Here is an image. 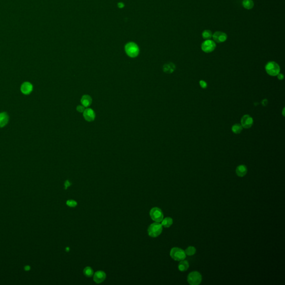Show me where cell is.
<instances>
[{
	"mask_svg": "<svg viewBox=\"0 0 285 285\" xmlns=\"http://www.w3.org/2000/svg\"><path fill=\"white\" fill-rule=\"evenodd\" d=\"M163 231V226L159 222H154L148 227V233L150 237H158Z\"/></svg>",
	"mask_w": 285,
	"mask_h": 285,
	"instance_id": "cell-1",
	"label": "cell"
},
{
	"mask_svg": "<svg viewBox=\"0 0 285 285\" xmlns=\"http://www.w3.org/2000/svg\"><path fill=\"white\" fill-rule=\"evenodd\" d=\"M267 73L272 76H276L280 73V67L277 63L270 61L265 66Z\"/></svg>",
	"mask_w": 285,
	"mask_h": 285,
	"instance_id": "cell-2",
	"label": "cell"
},
{
	"mask_svg": "<svg viewBox=\"0 0 285 285\" xmlns=\"http://www.w3.org/2000/svg\"><path fill=\"white\" fill-rule=\"evenodd\" d=\"M171 258L176 261H181L185 259L186 254L185 251L182 249L178 247H173L172 248L170 251Z\"/></svg>",
	"mask_w": 285,
	"mask_h": 285,
	"instance_id": "cell-3",
	"label": "cell"
},
{
	"mask_svg": "<svg viewBox=\"0 0 285 285\" xmlns=\"http://www.w3.org/2000/svg\"><path fill=\"white\" fill-rule=\"evenodd\" d=\"M125 51L126 54L130 57H135L139 55V48L135 43L130 42L125 45Z\"/></svg>",
	"mask_w": 285,
	"mask_h": 285,
	"instance_id": "cell-4",
	"label": "cell"
},
{
	"mask_svg": "<svg viewBox=\"0 0 285 285\" xmlns=\"http://www.w3.org/2000/svg\"><path fill=\"white\" fill-rule=\"evenodd\" d=\"M202 281V274L198 271H193L188 275L187 281L191 285H199Z\"/></svg>",
	"mask_w": 285,
	"mask_h": 285,
	"instance_id": "cell-5",
	"label": "cell"
},
{
	"mask_svg": "<svg viewBox=\"0 0 285 285\" xmlns=\"http://www.w3.org/2000/svg\"><path fill=\"white\" fill-rule=\"evenodd\" d=\"M150 216L152 220L154 222H160L164 218V215L161 209L158 207H154L152 208L149 213Z\"/></svg>",
	"mask_w": 285,
	"mask_h": 285,
	"instance_id": "cell-6",
	"label": "cell"
},
{
	"mask_svg": "<svg viewBox=\"0 0 285 285\" xmlns=\"http://www.w3.org/2000/svg\"><path fill=\"white\" fill-rule=\"evenodd\" d=\"M216 48V44L212 40H207L203 42L201 45V48L203 52L210 53L213 51Z\"/></svg>",
	"mask_w": 285,
	"mask_h": 285,
	"instance_id": "cell-7",
	"label": "cell"
},
{
	"mask_svg": "<svg viewBox=\"0 0 285 285\" xmlns=\"http://www.w3.org/2000/svg\"><path fill=\"white\" fill-rule=\"evenodd\" d=\"M212 38L215 42L222 43L227 39V35L222 31H216L212 35Z\"/></svg>",
	"mask_w": 285,
	"mask_h": 285,
	"instance_id": "cell-8",
	"label": "cell"
},
{
	"mask_svg": "<svg viewBox=\"0 0 285 285\" xmlns=\"http://www.w3.org/2000/svg\"><path fill=\"white\" fill-rule=\"evenodd\" d=\"M241 124L243 128L249 129L251 128L253 124V119L250 115H243L241 118Z\"/></svg>",
	"mask_w": 285,
	"mask_h": 285,
	"instance_id": "cell-9",
	"label": "cell"
},
{
	"mask_svg": "<svg viewBox=\"0 0 285 285\" xmlns=\"http://www.w3.org/2000/svg\"><path fill=\"white\" fill-rule=\"evenodd\" d=\"M106 274L103 271H98L93 275V280L96 283H100L104 282L106 278Z\"/></svg>",
	"mask_w": 285,
	"mask_h": 285,
	"instance_id": "cell-10",
	"label": "cell"
},
{
	"mask_svg": "<svg viewBox=\"0 0 285 285\" xmlns=\"http://www.w3.org/2000/svg\"><path fill=\"white\" fill-rule=\"evenodd\" d=\"M33 90V85L30 82H24L21 86V91L25 95H29Z\"/></svg>",
	"mask_w": 285,
	"mask_h": 285,
	"instance_id": "cell-11",
	"label": "cell"
},
{
	"mask_svg": "<svg viewBox=\"0 0 285 285\" xmlns=\"http://www.w3.org/2000/svg\"><path fill=\"white\" fill-rule=\"evenodd\" d=\"M84 117L85 120L88 122H93L95 118V114L93 109H86L84 111Z\"/></svg>",
	"mask_w": 285,
	"mask_h": 285,
	"instance_id": "cell-12",
	"label": "cell"
},
{
	"mask_svg": "<svg viewBox=\"0 0 285 285\" xmlns=\"http://www.w3.org/2000/svg\"><path fill=\"white\" fill-rule=\"evenodd\" d=\"M236 173L238 177H243L245 176L247 173V168L243 164L240 165L236 168Z\"/></svg>",
	"mask_w": 285,
	"mask_h": 285,
	"instance_id": "cell-13",
	"label": "cell"
},
{
	"mask_svg": "<svg viewBox=\"0 0 285 285\" xmlns=\"http://www.w3.org/2000/svg\"><path fill=\"white\" fill-rule=\"evenodd\" d=\"M9 121V116L7 113H0V128L6 126Z\"/></svg>",
	"mask_w": 285,
	"mask_h": 285,
	"instance_id": "cell-14",
	"label": "cell"
},
{
	"mask_svg": "<svg viewBox=\"0 0 285 285\" xmlns=\"http://www.w3.org/2000/svg\"><path fill=\"white\" fill-rule=\"evenodd\" d=\"M163 71L167 74H172L175 70V65L172 63H168L164 65Z\"/></svg>",
	"mask_w": 285,
	"mask_h": 285,
	"instance_id": "cell-15",
	"label": "cell"
},
{
	"mask_svg": "<svg viewBox=\"0 0 285 285\" xmlns=\"http://www.w3.org/2000/svg\"><path fill=\"white\" fill-rule=\"evenodd\" d=\"M81 103L84 107H88L90 106L92 103V99L88 95H85L82 97Z\"/></svg>",
	"mask_w": 285,
	"mask_h": 285,
	"instance_id": "cell-16",
	"label": "cell"
},
{
	"mask_svg": "<svg viewBox=\"0 0 285 285\" xmlns=\"http://www.w3.org/2000/svg\"><path fill=\"white\" fill-rule=\"evenodd\" d=\"M189 265L188 262L185 260L181 261L180 263L178 265V270L181 272H185L189 268Z\"/></svg>",
	"mask_w": 285,
	"mask_h": 285,
	"instance_id": "cell-17",
	"label": "cell"
},
{
	"mask_svg": "<svg viewBox=\"0 0 285 285\" xmlns=\"http://www.w3.org/2000/svg\"><path fill=\"white\" fill-rule=\"evenodd\" d=\"M162 225L165 228H169L173 225V220L171 217H166L162 221Z\"/></svg>",
	"mask_w": 285,
	"mask_h": 285,
	"instance_id": "cell-18",
	"label": "cell"
},
{
	"mask_svg": "<svg viewBox=\"0 0 285 285\" xmlns=\"http://www.w3.org/2000/svg\"><path fill=\"white\" fill-rule=\"evenodd\" d=\"M243 8L247 10H251L254 7V2L253 0H243L242 2Z\"/></svg>",
	"mask_w": 285,
	"mask_h": 285,
	"instance_id": "cell-19",
	"label": "cell"
},
{
	"mask_svg": "<svg viewBox=\"0 0 285 285\" xmlns=\"http://www.w3.org/2000/svg\"><path fill=\"white\" fill-rule=\"evenodd\" d=\"M83 273L86 277H91L94 275V271L91 267H86L84 269Z\"/></svg>",
	"mask_w": 285,
	"mask_h": 285,
	"instance_id": "cell-20",
	"label": "cell"
},
{
	"mask_svg": "<svg viewBox=\"0 0 285 285\" xmlns=\"http://www.w3.org/2000/svg\"><path fill=\"white\" fill-rule=\"evenodd\" d=\"M243 127L241 125V124H235L232 127V131L233 133L236 134L241 133Z\"/></svg>",
	"mask_w": 285,
	"mask_h": 285,
	"instance_id": "cell-21",
	"label": "cell"
},
{
	"mask_svg": "<svg viewBox=\"0 0 285 285\" xmlns=\"http://www.w3.org/2000/svg\"><path fill=\"white\" fill-rule=\"evenodd\" d=\"M202 35L203 39H204L205 40H210L211 38H212L213 33L211 30H204L203 31Z\"/></svg>",
	"mask_w": 285,
	"mask_h": 285,
	"instance_id": "cell-22",
	"label": "cell"
},
{
	"mask_svg": "<svg viewBox=\"0 0 285 285\" xmlns=\"http://www.w3.org/2000/svg\"><path fill=\"white\" fill-rule=\"evenodd\" d=\"M184 251H185L186 255L192 256L194 255L195 253H196V248L193 246H189L188 247L185 249Z\"/></svg>",
	"mask_w": 285,
	"mask_h": 285,
	"instance_id": "cell-23",
	"label": "cell"
},
{
	"mask_svg": "<svg viewBox=\"0 0 285 285\" xmlns=\"http://www.w3.org/2000/svg\"><path fill=\"white\" fill-rule=\"evenodd\" d=\"M67 206H69L70 207L73 208L77 206L78 203L75 200H67Z\"/></svg>",
	"mask_w": 285,
	"mask_h": 285,
	"instance_id": "cell-24",
	"label": "cell"
},
{
	"mask_svg": "<svg viewBox=\"0 0 285 285\" xmlns=\"http://www.w3.org/2000/svg\"><path fill=\"white\" fill-rule=\"evenodd\" d=\"M200 85L202 89H206L208 85L207 83L206 82L202 80L200 81Z\"/></svg>",
	"mask_w": 285,
	"mask_h": 285,
	"instance_id": "cell-25",
	"label": "cell"
},
{
	"mask_svg": "<svg viewBox=\"0 0 285 285\" xmlns=\"http://www.w3.org/2000/svg\"><path fill=\"white\" fill-rule=\"evenodd\" d=\"M76 110L80 113H82L85 110V107L82 105H78L76 107Z\"/></svg>",
	"mask_w": 285,
	"mask_h": 285,
	"instance_id": "cell-26",
	"label": "cell"
},
{
	"mask_svg": "<svg viewBox=\"0 0 285 285\" xmlns=\"http://www.w3.org/2000/svg\"><path fill=\"white\" fill-rule=\"evenodd\" d=\"M277 76L278 79L279 80H283V78H284V75H283V74H281V73H280L279 74H278Z\"/></svg>",
	"mask_w": 285,
	"mask_h": 285,
	"instance_id": "cell-27",
	"label": "cell"
},
{
	"mask_svg": "<svg viewBox=\"0 0 285 285\" xmlns=\"http://www.w3.org/2000/svg\"><path fill=\"white\" fill-rule=\"evenodd\" d=\"M262 104L263 106H266L268 104V100L267 99H264V100L262 101Z\"/></svg>",
	"mask_w": 285,
	"mask_h": 285,
	"instance_id": "cell-28",
	"label": "cell"
},
{
	"mask_svg": "<svg viewBox=\"0 0 285 285\" xmlns=\"http://www.w3.org/2000/svg\"><path fill=\"white\" fill-rule=\"evenodd\" d=\"M71 183L70 181H65V186L66 188H67V187H69Z\"/></svg>",
	"mask_w": 285,
	"mask_h": 285,
	"instance_id": "cell-29",
	"label": "cell"
},
{
	"mask_svg": "<svg viewBox=\"0 0 285 285\" xmlns=\"http://www.w3.org/2000/svg\"><path fill=\"white\" fill-rule=\"evenodd\" d=\"M118 7L120 8H122L124 7V4L122 3H119L118 4Z\"/></svg>",
	"mask_w": 285,
	"mask_h": 285,
	"instance_id": "cell-30",
	"label": "cell"
},
{
	"mask_svg": "<svg viewBox=\"0 0 285 285\" xmlns=\"http://www.w3.org/2000/svg\"><path fill=\"white\" fill-rule=\"evenodd\" d=\"M29 269H30V267H29V266L25 267V270H29Z\"/></svg>",
	"mask_w": 285,
	"mask_h": 285,
	"instance_id": "cell-31",
	"label": "cell"
},
{
	"mask_svg": "<svg viewBox=\"0 0 285 285\" xmlns=\"http://www.w3.org/2000/svg\"><path fill=\"white\" fill-rule=\"evenodd\" d=\"M284 111H285V108L283 109V111H282V114H283V116H285V113H284Z\"/></svg>",
	"mask_w": 285,
	"mask_h": 285,
	"instance_id": "cell-32",
	"label": "cell"
}]
</instances>
